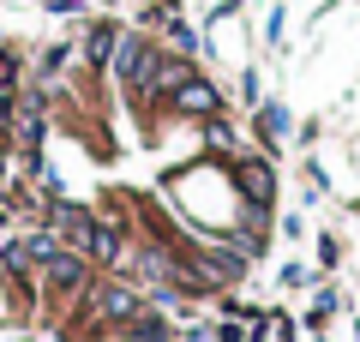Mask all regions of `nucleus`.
<instances>
[{
	"mask_svg": "<svg viewBox=\"0 0 360 342\" xmlns=\"http://www.w3.org/2000/svg\"><path fill=\"white\" fill-rule=\"evenodd\" d=\"M252 342H295V324H288L283 312H276V318H258V336Z\"/></svg>",
	"mask_w": 360,
	"mask_h": 342,
	"instance_id": "8",
	"label": "nucleus"
},
{
	"mask_svg": "<svg viewBox=\"0 0 360 342\" xmlns=\"http://www.w3.org/2000/svg\"><path fill=\"white\" fill-rule=\"evenodd\" d=\"M37 270H42V282H49L54 294H78L90 282V258L84 253H49Z\"/></svg>",
	"mask_w": 360,
	"mask_h": 342,
	"instance_id": "3",
	"label": "nucleus"
},
{
	"mask_svg": "<svg viewBox=\"0 0 360 342\" xmlns=\"http://www.w3.org/2000/svg\"><path fill=\"white\" fill-rule=\"evenodd\" d=\"M156 66H162V49L156 42H127L120 37V54H115V72H120V90L139 102L156 96Z\"/></svg>",
	"mask_w": 360,
	"mask_h": 342,
	"instance_id": "1",
	"label": "nucleus"
},
{
	"mask_svg": "<svg viewBox=\"0 0 360 342\" xmlns=\"http://www.w3.org/2000/svg\"><path fill=\"white\" fill-rule=\"evenodd\" d=\"M78 253L96 258V265H120V258H127V234H120V222H103V216H90L84 241H78Z\"/></svg>",
	"mask_w": 360,
	"mask_h": 342,
	"instance_id": "4",
	"label": "nucleus"
},
{
	"mask_svg": "<svg viewBox=\"0 0 360 342\" xmlns=\"http://www.w3.org/2000/svg\"><path fill=\"white\" fill-rule=\"evenodd\" d=\"M0 228H6V204H0Z\"/></svg>",
	"mask_w": 360,
	"mask_h": 342,
	"instance_id": "10",
	"label": "nucleus"
},
{
	"mask_svg": "<svg viewBox=\"0 0 360 342\" xmlns=\"http://www.w3.org/2000/svg\"><path fill=\"white\" fill-rule=\"evenodd\" d=\"M18 84V54H0V96H13Z\"/></svg>",
	"mask_w": 360,
	"mask_h": 342,
	"instance_id": "9",
	"label": "nucleus"
},
{
	"mask_svg": "<svg viewBox=\"0 0 360 342\" xmlns=\"http://www.w3.org/2000/svg\"><path fill=\"white\" fill-rule=\"evenodd\" d=\"M174 108H180V114H193V120H210V114H222V90L205 84V78L193 72L186 84L174 90Z\"/></svg>",
	"mask_w": 360,
	"mask_h": 342,
	"instance_id": "5",
	"label": "nucleus"
},
{
	"mask_svg": "<svg viewBox=\"0 0 360 342\" xmlns=\"http://www.w3.org/2000/svg\"><path fill=\"white\" fill-rule=\"evenodd\" d=\"M288 132V108L283 102H264V108H258V144H264V151H276V139H283Z\"/></svg>",
	"mask_w": 360,
	"mask_h": 342,
	"instance_id": "7",
	"label": "nucleus"
},
{
	"mask_svg": "<svg viewBox=\"0 0 360 342\" xmlns=\"http://www.w3.org/2000/svg\"><path fill=\"white\" fill-rule=\"evenodd\" d=\"M120 54V25H108V18H96V25L84 30V66H108Z\"/></svg>",
	"mask_w": 360,
	"mask_h": 342,
	"instance_id": "6",
	"label": "nucleus"
},
{
	"mask_svg": "<svg viewBox=\"0 0 360 342\" xmlns=\"http://www.w3.org/2000/svg\"><path fill=\"white\" fill-rule=\"evenodd\" d=\"M229 186L240 192V204H264L270 210V198H276V163L270 156H229Z\"/></svg>",
	"mask_w": 360,
	"mask_h": 342,
	"instance_id": "2",
	"label": "nucleus"
}]
</instances>
